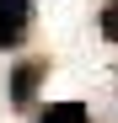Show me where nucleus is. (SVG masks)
<instances>
[{"instance_id":"obj_4","label":"nucleus","mask_w":118,"mask_h":123,"mask_svg":"<svg viewBox=\"0 0 118 123\" xmlns=\"http://www.w3.org/2000/svg\"><path fill=\"white\" fill-rule=\"evenodd\" d=\"M102 37H107V43H118V0H107V6H102Z\"/></svg>"},{"instance_id":"obj_1","label":"nucleus","mask_w":118,"mask_h":123,"mask_svg":"<svg viewBox=\"0 0 118 123\" xmlns=\"http://www.w3.org/2000/svg\"><path fill=\"white\" fill-rule=\"evenodd\" d=\"M43 75H48V59H22V64L11 70V107H32V96H38V86H43Z\"/></svg>"},{"instance_id":"obj_3","label":"nucleus","mask_w":118,"mask_h":123,"mask_svg":"<svg viewBox=\"0 0 118 123\" xmlns=\"http://www.w3.org/2000/svg\"><path fill=\"white\" fill-rule=\"evenodd\" d=\"M38 123H91V112H86V102H54L38 112Z\"/></svg>"},{"instance_id":"obj_2","label":"nucleus","mask_w":118,"mask_h":123,"mask_svg":"<svg viewBox=\"0 0 118 123\" xmlns=\"http://www.w3.org/2000/svg\"><path fill=\"white\" fill-rule=\"evenodd\" d=\"M32 27V0H0V48H22Z\"/></svg>"}]
</instances>
